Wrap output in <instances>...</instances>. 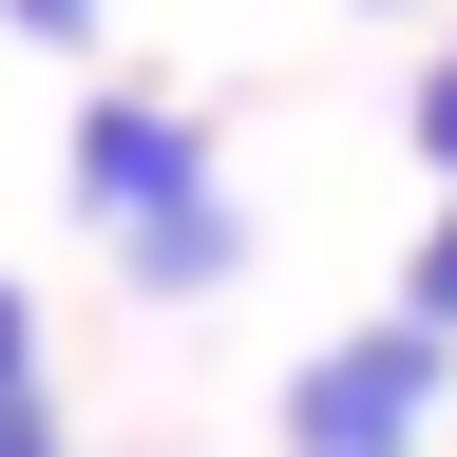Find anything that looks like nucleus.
<instances>
[{"instance_id":"f257e3e1","label":"nucleus","mask_w":457,"mask_h":457,"mask_svg":"<svg viewBox=\"0 0 457 457\" xmlns=\"http://www.w3.org/2000/svg\"><path fill=\"white\" fill-rule=\"evenodd\" d=\"M438 400H457V343L381 305L286 362V457H438Z\"/></svg>"},{"instance_id":"f03ea898","label":"nucleus","mask_w":457,"mask_h":457,"mask_svg":"<svg viewBox=\"0 0 457 457\" xmlns=\"http://www.w3.org/2000/svg\"><path fill=\"white\" fill-rule=\"evenodd\" d=\"M191 191H210V114L171 77H96L77 114H57V210H77L96 248H134V228L191 210Z\"/></svg>"},{"instance_id":"7ed1b4c3","label":"nucleus","mask_w":457,"mask_h":457,"mask_svg":"<svg viewBox=\"0 0 457 457\" xmlns=\"http://www.w3.org/2000/svg\"><path fill=\"white\" fill-rule=\"evenodd\" d=\"M114 267H134L153 305H210V286H248V191L210 171V191H191V210H153V228H134Z\"/></svg>"},{"instance_id":"20e7f679","label":"nucleus","mask_w":457,"mask_h":457,"mask_svg":"<svg viewBox=\"0 0 457 457\" xmlns=\"http://www.w3.org/2000/svg\"><path fill=\"white\" fill-rule=\"evenodd\" d=\"M400 324H438V343H457V191H438L420 248H400Z\"/></svg>"},{"instance_id":"39448f33","label":"nucleus","mask_w":457,"mask_h":457,"mask_svg":"<svg viewBox=\"0 0 457 457\" xmlns=\"http://www.w3.org/2000/svg\"><path fill=\"white\" fill-rule=\"evenodd\" d=\"M400 134H420V171H438V191H457V38L420 57V114H400Z\"/></svg>"},{"instance_id":"423d86ee","label":"nucleus","mask_w":457,"mask_h":457,"mask_svg":"<svg viewBox=\"0 0 457 457\" xmlns=\"http://www.w3.org/2000/svg\"><path fill=\"white\" fill-rule=\"evenodd\" d=\"M38 381H57V362H38V286L0 267V400H38Z\"/></svg>"},{"instance_id":"0eeeda50","label":"nucleus","mask_w":457,"mask_h":457,"mask_svg":"<svg viewBox=\"0 0 457 457\" xmlns=\"http://www.w3.org/2000/svg\"><path fill=\"white\" fill-rule=\"evenodd\" d=\"M96 20L114 0H0V38H38V57H96Z\"/></svg>"},{"instance_id":"6e6552de","label":"nucleus","mask_w":457,"mask_h":457,"mask_svg":"<svg viewBox=\"0 0 457 457\" xmlns=\"http://www.w3.org/2000/svg\"><path fill=\"white\" fill-rule=\"evenodd\" d=\"M0 457H77V420H57V381H38V400H0Z\"/></svg>"},{"instance_id":"1a4fd4ad","label":"nucleus","mask_w":457,"mask_h":457,"mask_svg":"<svg viewBox=\"0 0 457 457\" xmlns=\"http://www.w3.org/2000/svg\"><path fill=\"white\" fill-rule=\"evenodd\" d=\"M362 20H420V0H362Z\"/></svg>"}]
</instances>
